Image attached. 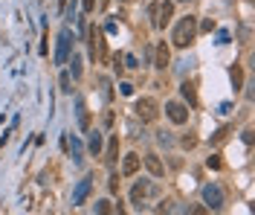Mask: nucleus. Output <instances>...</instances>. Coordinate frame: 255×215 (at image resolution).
<instances>
[{
    "instance_id": "f257e3e1",
    "label": "nucleus",
    "mask_w": 255,
    "mask_h": 215,
    "mask_svg": "<svg viewBox=\"0 0 255 215\" xmlns=\"http://www.w3.org/2000/svg\"><path fill=\"white\" fill-rule=\"evenodd\" d=\"M194 32H197V17H180V23L174 26V35H171V41H174V47H188L191 41H194Z\"/></svg>"
},
{
    "instance_id": "f03ea898",
    "label": "nucleus",
    "mask_w": 255,
    "mask_h": 215,
    "mask_svg": "<svg viewBox=\"0 0 255 215\" xmlns=\"http://www.w3.org/2000/svg\"><path fill=\"white\" fill-rule=\"evenodd\" d=\"M148 15H151L154 29H163L171 17H174V3H169V0L166 3H154L151 9H148Z\"/></svg>"
},
{
    "instance_id": "7ed1b4c3",
    "label": "nucleus",
    "mask_w": 255,
    "mask_h": 215,
    "mask_svg": "<svg viewBox=\"0 0 255 215\" xmlns=\"http://www.w3.org/2000/svg\"><path fill=\"white\" fill-rule=\"evenodd\" d=\"M90 55H93V61H104V58H107L104 32L99 29V26H90Z\"/></svg>"
},
{
    "instance_id": "20e7f679",
    "label": "nucleus",
    "mask_w": 255,
    "mask_h": 215,
    "mask_svg": "<svg viewBox=\"0 0 255 215\" xmlns=\"http://www.w3.org/2000/svg\"><path fill=\"white\" fill-rule=\"evenodd\" d=\"M70 47H73V32H70V29H61V32H58V50H55V64H67Z\"/></svg>"
},
{
    "instance_id": "39448f33",
    "label": "nucleus",
    "mask_w": 255,
    "mask_h": 215,
    "mask_svg": "<svg viewBox=\"0 0 255 215\" xmlns=\"http://www.w3.org/2000/svg\"><path fill=\"white\" fill-rule=\"evenodd\" d=\"M203 201L209 204V210H221L223 207V189L218 183H206L203 186Z\"/></svg>"
},
{
    "instance_id": "423d86ee",
    "label": "nucleus",
    "mask_w": 255,
    "mask_h": 215,
    "mask_svg": "<svg viewBox=\"0 0 255 215\" xmlns=\"http://www.w3.org/2000/svg\"><path fill=\"white\" fill-rule=\"evenodd\" d=\"M136 116L142 119V122H151V119H157V102L154 99H139L136 102Z\"/></svg>"
},
{
    "instance_id": "0eeeda50",
    "label": "nucleus",
    "mask_w": 255,
    "mask_h": 215,
    "mask_svg": "<svg viewBox=\"0 0 255 215\" xmlns=\"http://www.w3.org/2000/svg\"><path fill=\"white\" fill-rule=\"evenodd\" d=\"M166 114H169V119L174 122V125H183V122L188 119L186 105H180V102H169V105H166Z\"/></svg>"
},
{
    "instance_id": "6e6552de",
    "label": "nucleus",
    "mask_w": 255,
    "mask_h": 215,
    "mask_svg": "<svg viewBox=\"0 0 255 215\" xmlns=\"http://www.w3.org/2000/svg\"><path fill=\"white\" fill-rule=\"evenodd\" d=\"M90 189H93L90 178H85V181L76 183V189H73V207H82V204L87 201V195H90Z\"/></svg>"
},
{
    "instance_id": "1a4fd4ad",
    "label": "nucleus",
    "mask_w": 255,
    "mask_h": 215,
    "mask_svg": "<svg viewBox=\"0 0 255 215\" xmlns=\"http://www.w3.org/2000/svg\"><path fill=\"white\" fill-rule=\"evenodd\" d=\"M76 116H79V128L90 131V111H87L85 99H76Z\"/></svg>"
},
{
    "instance_id": "9d476101",
    "label": "nucleus",
    "mask_w": 255,
    "mask_h": 215,
    "mask_svg": "<svg viewBox=\"0 0 255 215\" xmlns=\"http://www.w3.org/2000/svg\"><path fill=\"white\" fill-rule=\"evenodd\" d=\"M169 58H171V52H169V47H166V41L157 47V55H154V67L157 70H166L169 67Z\"/></svg>"
},
{
    "instance_id": "9b49d317",
    "label": "nucleus",
    "mask_w": 255,
    "mask_h": 215,
    "mask_svg": "<svg viewBox=\"0 0 255 215\" xmlns=\"http://www.w3.org/2000/svg\"><path fill=\"white\" fill-rule=\"evenodd\" d=\"M136 172H139V157H136V154H128L125 163H122V175L131 178V175H136Z\"/></svg>"
},
{
    "instance_id": "f8f14e48",
    "label": "nucleus",
    "mask_w": 255,
    "mask_h": 215,
    "mask_svg": "<svg viewBox=\"0 0 255 215\" xmlns=\"http://www.w3.org/2000/svg\"><path fill=\"white\" fill-rule=\"evenodd\" d=\"M145 166H148V172H151L154 178H163V172H166V166L160 163L157 154H148V157H145Z\"/></svg>"
},
{
    "instance_id": "ddd939ff",
    "label": "nucleus",
    "mask_w": 255,
    "mask_h": 215,
    "mask_svg": "<svg viewBox=\"0 0 255 215\" xmlns=\"http://www.w3.org/2000/svg\"><path fill=\"white\" fill-rule=\"evenodd\" d=\"M107 163H116L119 160V134H113L110 137V143H107V157H104Z\"/></svg>"
},
{
    "instance_id": "4468645a",
    "label": "nucleus",
    "mask_w": 255,
    "mask_h": 215,
    "mask_svg": "<svg viewBox=\"0 0 255 215\" xmlns=\"http://www.w3.org/2000/svg\"><path fill=\"white\" fill-rule=\"evenodd\" d=\"M145 192H148V183H136L134 192H131V201H134V204H139V201L145 198Z\"/></svg>"
},
{
    "instance_id": "2eb2a0df",
    "label": "nucleus",
    "mask_w": 255,
    "mask_h": 215,
    "mask_svg": "<svg viewBox=\"0 0 255 215\" xmlns=\"http://www.w3.org/2000/svg\"><path fill=\"white\" fill-rule=\"evenodd\" d=\"M180 90H183V96L188 99V105H194V102H197V96H194V84H191V82H183Z\"/></svg>"
},
{
    "instance_id": "dca6fc26",
    "label": "nucleus",
    "mask_w": 255,
    "mask_h": 215,
    "mask_svg": "<svg viewBox=\"0 0 255 215\" xmlns=\"http://www.w3.org/2000/svg\"><path fill=\"white\" fill-rule=\"evenodd\" d=\"M90 151H93V154H99V151H102V134H99V131L90 137Z\"/></svg>"
},
{
    "instance_id": "f3484780",
    "label": "nucleus",
    "mask_w": 255,
    "mask_h": 215,
    "mask_svg": "<svg viewBox=\"0 0 255 215\" xmlns=\"http://www.w3.org/2000/svg\"><path fill=\"white\" fill-rule=\"evenodd\" d=\"M73 79H82V55L73 52Z\"/></svg>"
},
{
    "instance_id": "a211bd4d",
    "label": "nucleus",
    "mask_w": 255,
    "mask_h": 215,
    "mask_svg": "<svg viewBox=\"0 0 255 215\" xmlns=\"http://www.w3.org/2000/svg\"><path fill=\"white\" fill-rule=\"evenodd\" d=\"M229 76H232V84H235V90H238L241 82H244V73H241V67H232V73H229Z\"/></svg>"
},
{
    "instance_id": "6ab92c4d",
    "label": "nucleus",
    "mask_w": 255,
    "mask_h": 215,
    "mask_svg": "<svg viewBox=\"0 0 255 215\" xmlns=\"http://www.w3.org/2000/svg\"><path fill=\"white\" fill-rule=\"evenodd\" d=\"M58 84H61V90H64V93H70V90H73V87H70V73H61V79H58Z\"/></svg>"
},
{
    "instance_id": "aec40b11",
    "label": "nucleus",
    "mask_w": 255,
    "mask_h": 215,
    "mask_svg": "<svg viewBox=\"0 0 255 215\" xmlns=\"http://www.w3.org/2000/svg\"><path fill=\"white\" fill-rule=\"evenodd\" d=\"M73 160L82 163V143H79V140H73Z\"/></svg>"
},
{
    "instance_id": "412c9836",
    "label": "nucleus",
    "mask_w": 255,
    "mask_h": 215,
    "mask_svg": "<svg viewBox=\"0 0 255 215\" xmlns=\"http://www.w3.org/2000/svg\"><path fill=\"white\" fill-rule=\"evenodd\" d=\"M226 137H229V125H223L221 131H218V134H215V137H212V140H215V143H223Z\"/></svg>"
},
{
    "instance_id": "4be33fe9",
    "label": "nucleus",
    "mask_w": 255,
    "mask_h": 215,
    "mask_svg": "<svg viewBox=\"0 0 255 215\" xmlns=\"http://www.w3.org/2000/svg\"><path fill=\"white\" fill-rule=\"evenodd\" d=\"M107 186H110V192L116 195V192H119V175H110V183H107Z\"/></svg>"
},
{
    "instance_id": "5701e85b",
    "label": "nucleus",
    "mask_w": 255,
    "mask_h": 215,
    "mask_svg": "<svg viewBox=\"0 0 255 215\" xmlns=\"http://www.w3.org/2000/svg\"><path fill=\"white\" fill-rule=\"evenodd\" d=\"M99 84H102V96H104V99H110V96H113V93H110V82H107V79H102Z\"/></svg>"
},
{
    "instance_id": "b1692460",
    "label": "nucleus",
    "mask_w": 255,
    "mask_h": 215,
    "mask_svg": "<svg viewBox=\"0 0 255 215\" xmlns=\"http://www.w3.org/2000/svg\"><path fill=\"white\" fill-rule=\"evenodd\" d=\"M206 166H209V169H221V157H218V154H212V157L206 160Z\"/></svg>"
},
{
    "instance_id": "393cba45",
    "label": "nucleus",
    "mask_w": 255,
    "mask_h": 215,
    "mask_svg": "<svg viewBox=\"0 0 255 215\" xmlns=\"http://www.w3.org/2000/svg\"><path fill=\"white\" fill-rule=\"evenodd\" d=\"M96 213H110V201H99L96 204Z\"/></svg>"
},
{
    "instance_id": "a878e982",
    "label": "nucleus",
    "mask_w": 255,
    "mask_h": 215,
    "mask_svg": "<svg viewBox=\"0 0 255 215\" xmlns=\"http://www.w3.org/2000/svg\"><path fill=\"white\" fill-rule=\"evenodd\" d=\"M183 146H186V149H194V146H197V140H194L191 134H186V137H183Z\"/></svg>"
},
{
    "instance_id": "bb28decb",
    "label": "nucleus",
    "mask_w": 255,
    "mask_h": 215,
    "mask_svg": "<svg viewBox=\"0 0 255 215\" xmlns=\"http://www.w3.org/2000/svg\"><path fill=\"white\" fill-rule=\"evenodd\" d=\"M82 6H85V12H93L96 9V0H82Z\"/></svg>"
},
{
    "instance_id": "cd10ccee",
    "label": "nucleus",
    "mask_w": 255,
    "mask_h": 215,
    "mask_svg": "<svg viewBox=\"0 0 255 215\" xmlns=\"http://www.w3.org/2000/svg\"><path fill=\"white\" fill-rule=\"evenodd\" d=\"M125 67H139V64H136L134 55H125Z\"/></svg>"
},
{
    "instance_id": "c85d7f7f",
    "label": "nucleus",
    "mask_w": 255,
    "mask_h": 215,
    "mask_svg": "<svg viewBox=\"0 0 255 215\" xmlns=\"http://www.w3.org/2000/svg\"><path fill=\"white\" fill-rule=\"evenodd\" d=\"M58 6H61V9H64V6H67V0H58Z\"/></svg>"
}]
</instances>
